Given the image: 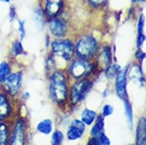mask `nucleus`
Wrapping results in <instances>:
<instances>
[{
    "label": "nucleus",
    "mask_w": 146,
    "mask_h": 145,
    "mask_svg": "<svg viewBox=\"0 0 146 145\" xmlns=\"http://www.w3.org/2000/svg\"><path fill=\"white\" fill-rule=\"evenodd\" d=\"M48 77V95L50 101L62 111H68L70 78L64 68L52 71Z\"/></svg>",
    "instance_id": "obj_1"
},
{
    "label": "nucleus",
    "mask_w": 146,
    "mask_h": 145,
    "mask_svg": "<svg viewBox=\"0 0 146 145\" xmlns=\"http://www.w3.org/2000/svg\"><path fill=\"white\" fill-rule=\"evenodd\" d=\"M74 57L93 61L102 46V41L93 31H83L73 36Z\"/></svg>",
    "instance_id": "obj_2"
},
{
    "label": "nucleus",
    "mask_w": 146,
    "mask_h": 145,
    "mask_svg": "<svg viewBox=\"0 0 146 145\" xmlns=\"http://www.w3.org/2000/svg\"><path fill=\"white\" fill-rule=\"evenodd\" d=\"M64 69L70 80H76L85 77H91L96 80L102 73L98 70L94 61H88L82 58L73 57Z\"/></svg>",
    "instance_id": "obj_3"
},
{
    "label": "nucleus",
    "mask_w": 146,
    "mask_h": 145,
    "mask_svg": "<svg viewBox=\"0 0 146 145\" xmlns=\"http://www.w3.org/2000/svg\"><path fill=\"white\" fill-rule=\"evenodd\" d=\"M95 80L91 77H85L76 80H71L68 98V110L75 109L84 103L90 92L94 88Z\"/></svg>",
    "instance_id": "obj_4"
},
{
    "label": "nucleus",
    "mask_w": 146,
    "mask_h": 145,
    "mask_svg": "<svg viewBox=\"0 0 146 145\" xmlns=\"http://www.w3.org/2000/svg\"><path fill=\"white\" fill-rule=\"evenodd\" d=\"M29 120L25 113L17 110L10 121V145H27L29 142Z\"/></svg>",
    "instance_id": "obj_5"
},
{
    "label": "nucleus",
    "mask_w": 146,
    "mask_h": 145,
    "mask_svg": "<svg viewBox=\"0 0 146 145\" xmlns=\"http://www.w3.org/2000/svg\"><path fill=\"white\" fill-rule=\"evenodd\" d=\"M49 49H50V53L56 59L57 65H58V62H62L64 63V66H66L74 57L73 36H68L65 38H53Z\"/></svg>",
    "instance_id": "obj_6"
},
{
    "label": "nucleus",
    "mask_w": 146,
    "mask_h": 145,
    "mask_svg": "<svg viewBox=\"0 0 146 145\" xmlns=\"http://www.w3.org/2000/svg\"><path fill=\"white\" fill-rule=\"evenodd\" d=\"M25 71L22 69L13 70L5 80L0 85V88L13 100L19 98L22 90Z\"/></svg>",
    "instance_id": "obj_7"
},
{
    "label": "nucleus",
    "mask_w": 146,
    "mask_h": 145,
    "mask_svg": "<svg viewBox=\"0 0 146 145\" xmlns=\"http://www.w3.org/2000/svg\"><path fill=\"white\" fill-rule=\"evenodd\" d=\"M47 29L52 38H65L71 36V23L69 18L64 16V13L57 17L48 19Z\"/></svg>",
    "instance_id": "obj_8"
},
{
    "label": "nucleus",
    "mask_w": 146,
    "mask_h": 145,
    "mask_svg": "<svg viewBox=\"0 0 146 145\" xmlns=\"http://www.w3.org/2000/svg\"><path fill=\"white\" fill-rule=\"evenodd\" d=\"M113 51H115V46L109 43H102L98 54L93 59L98 70L102 73L109 65L113 62H117V56L113 54Z\"/></svg>",
    "instance_id": "obj_9"
},
{
    "label": "nucleus",
    "mask_w": 146,
    "mask_h": 145,
    "mask_svg": "<svg viewBox=\"0 0 146 145\" xmlns=\"http://www.w3.org/2000/svg\"><path fill=\"white\" fill-rule=\"evenodd\" d=\"M128 67L129 64L125 67H122V69L119 71L115 77L113 78V92L117 98L121 101H124L129 98L128 96Z\"/></svg>",
    "instance_id": "obj_10"
},
{
    "label": "nucleus",
    "mask_w": 146,
    "mask_h": 145,
    "mask_svg": "<svg viewBox=\"0 0 146 145\" xmlns=\"http://www.w3.org/2000/svg\"><path fill=\"white\" fill-rule=\"evenodd\" d=\"M37 4L42 9L47 19L57 17L67 10V0H39Z\"/></svg>",
    "instance_id": "obj_11"
},
{
    "label": "nucleus",
    "mask_w": 146,
    "mask_h": 145,
    "mask_svg": "<svg viewBox=\"0 0 146 145\" xmlns=\"http://www.w3.org/2000/svg\"><path fill=\"white\" fill-rule=\"evenodd\" d=\"M15 100L9 95L0 88V122H10L17 113V107L15 106Z\"/></svg>",
    "instance_id": "obj_12"
},
{
    "label": "nucleus",
    "mask_w": 146,
    "mask_h": 145,
    "mask_svg": "<svg viewBox=\"0 0 146 145\" xmlns=\"http://www.w3.org/2000/svg\"><path fill=\"white\" fill-rule=\"evenodd\" d=\"M128 80L138 83L141 88L145 87L146 78L145 73L143 71L142 65H140V64L135 62L129 64V67H128Z\"/></svg>",
    "instance_id": "obj_13"
},
{
    "label": "nucleus",
    "mask_w": 146,
    "mask_h": 145,
    "mask_svg": "<svg viewBox=\"0 0 146 145\" xmlns=\"http://www.w3.org/2000/svg\"><path fill=\"white\" fill-rule=\"evenodd\" d=\"M135 129V144L146 145V116H141L137 120Z\"/></svg>",
    "instance_id": "obj_14"
},
{
    "label": "nucleus",
    "mask_w": 146,
    "mask_h": 145,
    "mask_svg": "<svg viewBox=\"0 0 146 145\" xmlns=\"http://www.w3.org/2000/svg\"><path fill=\"white\" fill-rule=\"evenodd\" d=\"M33 15H32V18H33L34 23L36 25V28L38 30V32H44V29L47 28V17L44 15L42 9L36 4L33 7Z\"/></svg>",
    "instance_id": "obj_15"
},
{
    "label": "nucleus",
    "mask_w": 146,
    "mask_h": 145,
    "mask_svg": "<svg viewBox=\"0 0 146 145\" xmlns=\"http://www.w3.org/2000/svg\"><path fill=\"white\" fill-rule=\"evenodd\" d=\"M27 55V52L25 50V47L22 45V41L20 39H15L10 46V51H9V56L12 62L15 61L16 58Z\"/></svg>",
    "instance_id": "obj_16"
},
{
    "label": "nucleus",
    "mask_w": 146,
    "mask_h": 145,
    "mask_svg": "<svg viewBox=\"0 0 146 145\" xmlns=\"http://www.w3.org/2000/svg\"><path fill=\"white\" fill-rule=\"evenodd\" d=\"M35 130L38 132L39 134H42V136H50L52 134V131L54 130V122L52 119H44V120L39 121L37 125L35 126Z\"/></svg>",
    "instance_id": "obj_17"
},
{
    "label": "nucleus",
    "mask_w": 146,
    "mask_h": 145,
    "mask_svg": "<svg viewBox=\"0 0 146 145\" xmlns=\"http://www.w3.org/2000/svg\"><path fill=\"white\" fill-rule=\"evenodd\" d=\"M123 102V107H124V114L126 118V123L128 125L129 130H133L135 128V114H133V107L130 100H124Z\"/></svg>",
    "instance_id": "obj_18"
},
{
    "label": "nucleus",
    "mask_w": 146,
    "mask_h": 145,
    "mask_svg": "<svg viewBox=\"0 0 146 145\" xmlns=\"http://www.w3.org/2000/svg\"><path fill=\"white\" fill-rule=\"evenodd\" d=\"M98 114H99L98 111H95V110H93V109H91V108L85 107V108L82 109V111H80V119L86 126L90 127L92 124L95 122V119H96Z\"/></svg>",
    "instance_id": "obj_19"
},
{
    "label": "nucleus",
    "mask_w": 146,
    "mask_h": 145,
    "mask_svg": "<svg viewBox=\"0 0 146 145\" xmlns=\"http://www.w3.org/2000/svg\"><path fill=\"white\" fill-rule=\"evenodd\" d=\"M85 134H86V131L82 130V129L77 128V127L68 125L67 131H66V134H65V137L67 138L68 141L74 142V141H78V140L84 138Z\"/></svg>",
    "instance_id": "obj_20"
},
{
    "label": "nucleus",
    "mask_w": 146,
    "mask_h": 145,
    "mask_svg": "<svg viewBox=\"0 0 146 145\" xmlns=\"http://www.w3.org/2000/svg\"><path fill=\"white\" fill-rule=\"evenodd\" d=\"M13 71V62L11 59H4L0 62V85Z\"/></svg>",
    "instance_id": "obj_21"
},
{
    "label": "nucleus",
    "mask_w": 146,
    "mask_h": 145,
    "mask_svg": "<svg viewBox=\"0 0 146 145\" xmlns=\"http://www.w3.org/2000/svg\"><path fill=\"white\" fill-rule=\"evenodd\" d=\"M121 69H122V66H121L120 64H117V62H113L111 65H109L106 69L103 71L102 74L104 75V77H105L107 80L112 82L113 78L115 77V75L119 73V71H120Z\"/></svg>",
    "instance_id": "obj_22"
},
{
    "label": "nucleus",
    "mask_w": 146,
    "mask_h": 145,
    "mask_svg": "<svg viewBox=\"0 0 146 145\" xmlns=\"http://www.w3.org/2000/svg\"><path fill=\"white\" fill-rule=\"evenodd\" d=\"M0 145H10V122H0Z\"/></svg>",
    "instance_id": "obj_23"
},
{
    "label": "nucleus",
    "mask_w": 146,
    "mask_h": 145,
    "mask_svg": "<svg viewBox=\"0 0 146 145\" xmlns=\"http://www.w3.org/2000/svg\"><path fill=\"white\" fill-rule=\"evenodd\" d=\"M85 3L93 11H102L107 7L109 0H85Z\"/></svg>",
    "instance_id": "obj_24"
},
{
    "label": "nucleus",
    "mask_w": 146,
    "mask_h": 145,
    "mask_svg": "<svg viewBox=\"0 0 146 145\" xmlns=\"http://www.w3.org/2000/svg\"><path fill=\"white\" fill-rule=\"evenodd\" d=\"M58 68V65H57V62L53 55L49 52L48 55L46 56V59H44V70H46V74H50L52 71H54L55 69Z\"/></svg>",
    "instance_id": "obj_25"
},
{
    "label": "nucleus",
    "mask_w": 146,
    "mask_h": 145,
    "mask_svg": "<svg viewBox=\"0 0 146 145\" xmlns=\"http://www.w3.org/2000/svg\"><path fill=\"white\" fill-rule=\"evenodd\" d=\"M50 136H51V142L50 143L54 145H62L65 142V139H66L65 132L59 128L54 129Z\"/></svg>",
    "instance_id": "obj_26"
},
{
    "label": "nucleus",
    "mask_w": 146,
    "mask_h": 145,
    "mask_svg": "<svg viewBox=\"0 0 146 145\" xmlns=\"http://www.w3.org/2000/svg\"><path fill=\"white\" fill-rule=\"evenodd\" d=\"M105 132V129L101 128L100 126H98L95 123H93L90 126V130H89V137L90 138H94V139H99L103 134Z\"/></svg>",
    "instance_id": "obj_27"
},
{
    "label": "nucleus",
    "mask_w": 146,
    "mask_h": 145,
    "mask_svg": "<svg viewBox=\"0 0 146 145\" xmlns=\"http://www.w3.org/2000/svg\"><path fill=\"white\" fill-rule=\"evenodd\" d=\"M145 29V15L144 13H140L137 19V34H142Z\"/></svg>",
    "instance_id": "obj_28"
},
{
    "label": "nucleus",
    "mask_w": 146,
    "mask_h": 145,
    "mask_svg": "<svg viewBox=\"0 0 146 145\" xmlns=\"http://www.w3.org/2000/svg\"><path fill=\"white\" fill-rule=\"evenodd\" d=\"M17 23H18V28H17V31H18L19 34V38L22 41V40L26 38L27 36V30H26V21L22 20V19H17Z\"/></svg>",
    "instance_id": "obj_29"
},
{
    "label": "nucleus",
    "mask_w": 146,
    "mask_h": 145,
    "mask_svg": "<svg viewBox=\"0 0 146 145\" xmlns=\"http://www.w3.org/2000/svg\"><path fill=\"white\" fill-rule=\"evenodd\" d=\"M113 112H114V107H113L111 104H105V105L102 107V109H101V114H102L105 119L110 116H112Z\"/></svg>",
    "instance_id": "obj_30"
},
{
    "label": "nucleus",
    "mask_w": 146,
    "mask_h": 145,
    "mask_svg": "<svg viewBox=\"0 0 146 145\" xmlns=\"http://www.w3.org/2000/svg\"><path fill=\"white\" fill-rule=\"evenodd\" d=\"M146 58V53L145 51L142 49H137V50L135 51V62L138 63V64H140V65H142L143 62L145 61Z\"/></svg>",
    "instance_id": "obj_31"
},
{
    "label": "nucleus",
    "mask_w": 146,
    "mask_h": 145,
    "mask_svg": "<svg viewBox=\"0 0 146 145\" xmlns=\"http://www.w3.org/2000/svg\"><path fill=\"white\" fill-rule=\"evenodd\" d=\"M145 41H146L145 33L137 34V37H135V48L137 49H142L143 46L145 45Z\"/></svg>",
    "instance_id": "obj_32"
},
{
    "label": "nucleus",
    "mask_w": 146,
    "mask_h": 145,
    "mask_svg": "<svg viewBox=\"0 0 146 145\" xmlns=\"http://www.w3.org/2000/svg\"><path fill=\"white\" fill-rule=\"evenodd\" d=\"M69 125L77 127V128H80V129H82V130H84V131H87V126L80 121V119H77V118H74V119H72V120L70 121Z\"/></svg>",
    "instance_id": "obj_33"
},
{
    "label": "nucleus",
    "mask_w": 146,
    "mask_h": 145,
    "mask_svg": "<svg viewBox=\"0 0 146 145\" xmlns=\"http://www.w3.org/2000/svg\"><path fill=\"white\" fill-rule=\"evenodd\" d=\"M7 16H9V20L11 22L15 21L18 19V16H17V11H16V7L15 5H11L10 9H9V13H7Z\"/></svg>",
    "instance_id": "obj_34"
},
{
    "label": "nucleus",
    "mask_w": 146,
    "mask_h": 145,
    "mask_svg": "<svg viewBox=\"0 0 146 145\" xmlns=\"http://www.w3.org/2000/svg\"><path fill=\"white\" fill-rule=\"evenodd\" d=\"M98 140H99L100 145H111V140L106 134V132H104Z\"/></svg>",
    "instance_id": "obj_35"
},
{
    "label": "nucleus",
    "mask_w": 146,
    "mask_h": 145,
    "mask_svg": "<svg viewBox=\"0 0 146 145\" xmlns=\"http://www.w3.org/2000/svg\"><path fill=\"white\" fill-rule=\"evenodd\" d=\"M30 96H31V94H30L29 91H21V93H20V95H19V98H20L21 102L28 101V100L30 98Z\"/></svg>",
    "instance_id": "obj_36"
},
{
    "label": "nucleus",
    "mask_w": 146,
    "mask_h": 145,
    "mask_svg": "<svg viewBox=\"0 0 146 145\" xmlns=\"http://www.w3.org/2000/svg\"><path fill=\"white\" fill-rule=\"evenodd\" d=\"M52 39H53V38H52L49 34H47V35H46V37H44V46H46V48H47V49H49V48H50V45H51Z\"/></svg>",
    "instance_id": "obj_37"
},
{
    "label": "nucleus",
    "mask_w": 146,
    "mask_h": 145,
    "mask_svg": "<svg viewBox=\"0 0 146 145\" xmlns=\"http://www.w3.org/2000/svg\"><path fill=\"white\" fill-rule=\"evenodd\" d=\"M88 145H100V143H99V140L98 139H94V138H88V140H87V142H86Z\"/></svg>",
    "instance_id": "obj_38"
},
{
    "label": "nucleus",
    "mask_w": 146,
    "mask_h": 145,
    "mask_svg": "<svg viewBox=\"0 0 146 145\" xmlns=\"http://www.w3.org/2000/svg\"><path fill=\"white\" fill-rule=\"evenodd\" d=\"M131 2L135 4H144L145 0H131Z\"/></svg>",
    "instance_id": "obj_39"
},
{
    "label": "nucleus",
    "mask_w": 146,
    "mask_h": 145,
    "mask_svg": "<svg viewBox=\"0 0 146 145\" xmlns=\"http://www.w3.org/2000/svg\"><path fill=\"white\" fill-rule=\"evenodd\" d=\"M2 3H11V2H13L14 0H0Z\"/></svg>",
    "instance_id": "obj_40"
},
{
    "label": "nucleus",
    "mask_w": 146,
    "mask_h": 145,
    "mask_svg": "<svg viewBox=\"0 0 146 145\" xmlns=\"http://www.w3.org/2000/svg\"><path fill=\"white\" fill-rule=\"evenodd\" d=\"M27 145H36L35 143H32V142H28V144Z\"/></svg>",
    "instance_id": "obj_41"
},
{
    "label": "nucleus",
    "mask_w": 146,
    "mask_h": 145,
    "mask_svg": "<svg viewBox=\"0 0 146 145\" xmlns=\"http://www.w3.org/2000/svg\"><path fill=\"white\" fill-rule=\"evenodd\" d=\"M126 145H133L132 143H128V144H126Z\"/></svg>",
    "instance_id": "obj_42"
},
{
    "label": "nucleus",
    "mask_w": 146,
    "mask_h": 145,
    "mask_svg": "<svg viewBox=\"0 0 146 145\" xmlns=\"http://www.w3.org/2000/svg\"><path fill=\"white\" fill-rule=\"evenodd\" d=\"M50 145H54V144H51V143H50Z\"/></svg>",
    "instance_id": "obj_43"
},
{
    "label": "nucleus",
    "mask_w": 146,
    "mask_h": 145,
    "mask_svg": "<svg viewBox=\"0 0 146 145\" xmlns=\"http://www.w3.org/2000/svg\"><path fill=\"white\" fill-rule=\"evenodd\" d=\"M85 145H88V144H87V143H86V144H85Z\"/></svg>",
    "instance_id": "obj_44"
},
{
    "label": "nucleus",
    "mask_w": 146,
    "mask_h": 145,
    "mask_svg": "<svg viewBox=\"0 0 146 145\" xmlns=\"http://www.w3.org/2000/svg\"><path fill=\"white\" fill-rule=\"evenodd\" d=\"M62 145H64V144H62Z\"/></svg>",
    "instance_id": "obj_45"
}]
</instances>
